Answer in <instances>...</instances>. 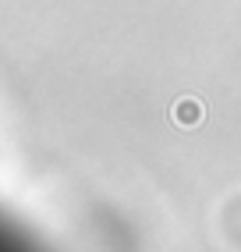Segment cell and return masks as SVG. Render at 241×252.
Returning a JSON list of instances; mask_svg holds the SVG:
<instances>
[{"instance_id":"obj_1","label":"cell","mask_w":241,"mask_h":252,"mask_svg":"<svg viewBox=\"0 0 241 252\" xmlns=\"http://www.w3.org/2000/svg\"><path fill=\"white\" fill-rule=\"evenodd\" d=\"M0 252H43V249L32 242L18 224H11L7 217H0Z\"/></svg>"}]
</instances>
